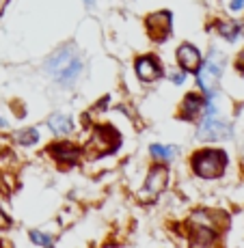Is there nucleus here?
Segmentation results:
<instances>
[{
	"label": "nucleus",
	"instance_id": "obj_15",
	"mask_svg": "<svg viewBox=\"0 0 244 248\" xmlns=\"http://www.w3.org/2000/svg\"><path fill=\"white\" fill-rule=\"evenodd\" d=\"M221 35L225 37V39H229V41H233V39H238V32H240V26L238 24H233V22H227V24H221Z\"/></svg>",
	"mask_w": 244,
	"mask_h": 248
},
{
	"label": "nucleus",
	"instance_id": "obj_14",
	"mask_svg": "<svg viewBox=\"0 0 244 248\" xmlns=\"http://www.w3.org/2000/svg\"><path fill=\"white\" fill-rule=\"evenodd\" d=\"M16 140L20 142V145H35L37 140H39V132L35 130V127H28V130H22V132H17V136H16Z\"/></svg>",
	"mask_w": 244,
	"mask_h": 248
},
{
	"label": "nucleus",
	"instance_id": "obj_3",
	"mask_svg": "<svg viewBox=\"0 0 244 248\" xmlns=\"http://www.w3.org/2000/svg\"><path fill=\"white\" fill-rule=\"evenodd\" d=\"M223 67H225V56L218 54V52H212V54L208 56V61H205L203 65H199L197 82L205 93H214V91H216V84H218V78H221V74H223Z\"/></svg>",
	"mask_w": 244,
	"mask_h": 248
},
{
	"label": "nucleus",
	"instance_id": "obj_17",
	"mask_svg": "<svg viewBox=\"0 0 244 248\" xmlns=\"http://www.w3.org/2000/svg\"><path fill=\"white\" fill-rule=\"evenodd\" d=\"M171 80H173L175 84H181V82H184V74H179V71H178V74H175V71H171Z\"/></svg>",
	"mask_w": 244,
	"mask_h": 248
},
{
	"label": "nucleus",
	"instance_id": "obj_2",
	"mask_svg": "<svg viewBox=\"0 0 244 248\" xmlns=\"http://www.w3.org/2000/svg\"><path fill=\"white\" fill-rule=\"evenodd\" d=\"M225 166H227V155L221 149H203L193 158V170L203 179L221 177Z\"/></svg>",
	"mask_w": 244,
	"mask_h": 248
},
{
	"label": "nucleus",
	"instance_id": "obj_20",
	"mask_svg": "<svg viewBox=\"0 0 244 248\" xmlns=\"http://www.w3.org/2000/svg\"><path fill=\"white\" fill-rule=\"evenodd\" d=\"M240 67H242V69H244V54H242V56H240Z\"/></svg>",
	"mask_w": 244,
	"mask_h": 248
},
{
	"label": "nucleus",
	"instance_id": "obj_4",
	"mask_svg": "<svg viewBox=\"0 0 244 248\" xmlns=\"http://www.w3.org/2000/svg\"><path fill=\"white\" fill-rule=\"evenodd\" d=\"M229 134H231V127H229L223 119H218L216 114H205L199 125V138H203V140H208V138L210 140L229 138Z\"/></svg>",
	"mask_w": 244,
	"mask_h": 248
},
{
	"label": "nucleus",
	"instance_id": "obj_19",
	"mask_svg": "<svg viewBox=\"0 0 244 248\" xmlns=\"http://www.w3.org/2000/svg\"><path fill=\"white\" fill-rule=\"evenodd\" d=\"M84 2H87L89 7H93V4H95V0H84Z\"/></svg>",
	"mask_w": 244,
	"mask_h": 248
},
{
	"label": "nucleus",
	"instance_id": "obj_10",
	"mask_svg": "<svg viewBox=\"0 0 244 248\" xmlns=\"http://www.w3.org/2000/svg\"><path fill=\"white\" fill-rule=\"evenodd\" d=\"M203 104H205V102L199 97V95H195V93L186 95L184 104H181V117H184V119L197 117V114L201 112V108H203Z\"/></svg>",
	"mask_w": 244,
	"mask_h": 248
},
{
	"label": "nucleus",
	"instance_id": "obj_18",
	"mask_svg": "<svg viewBox=\"0 0 244 248\" xmlns=\"http://www.w3.org/2000/svg\"><path fill=\"white\" fill-rule=\"evenodd\" d=\"M229 7H231L233 11H240V9L244 7V0H231V4H229Z\"/></svg>",
	"mask_w": 244,
	"mask_h": 248
},
{
	"label": "nucleus",
	"instance_id": "obj_9",
	"mask_svg": "<svg viewBox=\"0 0 244 248\" xmlns=\"http://www.w3.org/2000/svg\"><path fill=\"white\" fill-rule=\"evenodd\" d=\"M166 181H169V170H166L164 166H154L149 177L145 181V190L151 194H156V192H160V190H164Z\"/></svg>",
	"mask_w": 244,
	"mask_h": 248
},
{
	"label": "nucleus",
	"instance_id": "obj_5",
	"mask_svg": "<svg viewBox=\"0 0 244 248\" xmlns=\"http://www.w3.org/2000/svg\"><path fill=\"white\" fill-rule=\"evenodd\" d=\"M119 134L111 127H98L91 138V151L93 154H108V151L117 149Z\"/></svg>",
	"mask_w": 244,
	"mask_h": 248
},
{
	"label": "nucleus",
	"instance_id": "obj_7",
	"mask_svg": "<svg viewBox=\"0 0 244 248\" xmlns=\"http://www.w3.org/2000/svg\"><path fill=\"white\" fill-rule=\"evenodd\" d=\"M136 76L143 80V82H154L162 76L160 63L154 59V56H143V59L136 61Z\"/></svg>",
	"mask_w": 244,
	"mask_h": 248
},
{
	"label": "nucleus",
	"instance_id": "obj_8",
	"mask_svg": "<svg viewBox=\"0 0 244 248\" xmlns=\"http://www.w3.org/2000/svg\"><path fill=\"white\" fill-rule=\"evenodd\" d=\"M178 63L184 71H197L201 65V54L195 46L190 44H181L178 50Z\"/></svg>",
	"mask_w": 244,
	"mask_h": 248
},
{
	"label": "nucleus",
	"instance_id": "obj_13",
	"mask_svg": "<svg viewBox=\"0 0 244 248\" xmlns=\"http://www.w3.org/2000/svg\"><path fill=\"white\" fill-rule=\"evenodd\" d=\"M151 155L158 160H173L175 158V154H178V149L175 147H164V145H151Z\"/></svg>",
	"mask_w": 244,
	"mask_h": 248
},
{
	"label": "nucleus",
	"instance_id": "obj_1",
	"mask_svg": "<svg viewBox=\"0 0 244 248\" xmlns=\"http://www.w3.org/2000/svg\"><path fill=\"white\" fill-rule=\"evenodd\" d=\"M46 71L63 87H71V84L78 80L80 71H82V59L76 52V47L67 46L61 47L59 52L50 56L46 61Z\"/></svg>",
	"mask_w": 244,
	"mask_h": 248
},
{
	"label": "nucleus",
	"instance_id": "obj_16",
	"mask_svg": "<svg viewBox=\"0 0 244 248\" xmlns=\"http://www.w3.org/2000/svg\"><path fill=\"white\" fill-rule=\"evenodd\" d=\"M31 237H33V242H35V244H39V246H44V248H50L52 246V237L46 235V233L31 231Z\"/></svg>",
	"mask_w": 244,
	"mask_h": 248
},
{
	"label": "nucleus",
	"instance_id": "obj_6",
	"mask_svg": "<svg viewBox=\"0 0 244 248\" xmlns=\"http://www.w3.org/2000/svg\"><path fill=\"white\" fill-rule=\"evenodd\" d=\"M147 31H149L151 39L156 41H164L171 32V13L169 11H160L154 16L147 17Z\"/></svg>",
	"mask_w": 244,
	"mask_h": 248
},
{
	"label": "nucleus",
	"instance_id": "obj_11",
	"mask_svg": "<svg viewBox=\"0 0 244 248\" xmlns=\"http://www.w3.org/2000/svg\"><path fill=\"white\" fill-rule=\"evenodd\" d=\"M50 151L54 154V158L61 160V162H76V160H78V154H80V151L76 149L74 145H69V142H61V145H54Z\"/></svg>",
	"mask_w": 244,
	"mask_h": 248
},
{
	"label": "nucleus",
	"instance_id": "obj_12",
	"mask_svg": "<svg viewBox=\"0 0 244 248\" xmlns=\"http://www.w3.org/2000/svg\"><path fill=\"white\" fill-rule=\"evenodd\" d=\"M48 127H50L54 134H67V132H71L74 123H71V119L67 117V114H52V117L48 119Z\"/></svg>",
	"mask_w": 244,
	"mask_h": 248
}]
</instances>
